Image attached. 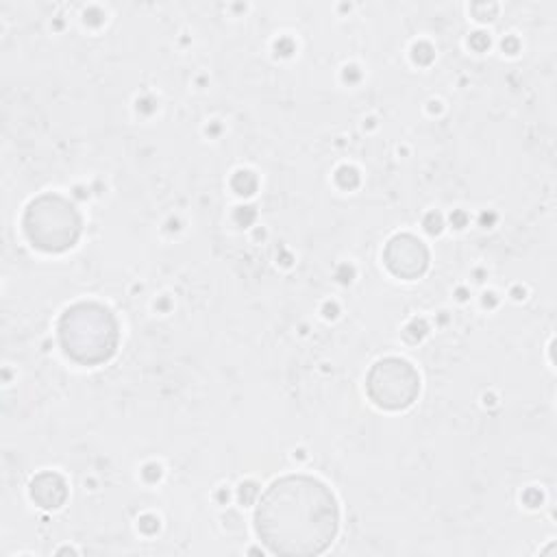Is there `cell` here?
<instances>
[{"label":"cell","mask_w":557,"mask_h":557,"mask_svg":"<svg viewBox=\"0 0 557 557\" xmlns=\"http://www.w3.org/2000/svg\"><path fill=\"white\" fill-rule=\"evenodd\" d=\"M24 231L33 246L46 252H63L72 248L81 235V215L65 198L44 194L28 205Z\"/></svg>","instance_id":"3"},{"label":"cell","mask_w":557,"mask_h":557,"mask_svg":"<svg viewBox=\"0 0 557 557\" xmlns=\"http://www.w3.org/2000/svg\"><path fill=\"white\" fill-rule=\"evenodd\" d=\"M370 398L383 409H405L409 407L418 392L420 379L413 366L403 359L389 357L372 366L366 381Z\"/></svg>","instance_id":"4"},{"label":"cell","mask_w":557,"mask_h":557,"mask_svg":"<svg viewBox=\"0 0 557 557\" xmlns=\"http://www.w3.org/2000/svg\"><path fill=\"white\" fill-rule=\"evenodd\" d=\"M383 261L392 274L400 278H418L429 263L424 244L413 235H396L387 242Z\"/></svg>","instance_id":"5"},{"label":"cell","mask_w":557,"mask_h":557,"mask_svg":"<svg viewBox=\"0 0 557 557\" xmlns=\"http://www.w3.org/2000/svg\"><path fill=\"white\" fill-rule=\"evenodd\" d=\"M339 511L331 490L311 476L276 479L255 511L261 542L278 555H318L335 540Z\"/></svg>","instance_id":"1"},{"label":"cell","mask_w":557,"mask_h":557,"mask_svg":"<svg viewBox=\"0 0 557 557\" xmlns=\"http://www.w3.org/2000/svg\"><path fill=\"white\" fill-rule=\"evenodd\" d=\"M59 337L67 357L83 366L107 361L117 346V322L98 302H78L59 320Z\"/></svg>","instance_id":"2"},{"label":"cell","mask_w":557,"mask_h":557,"mask_svg":"<svg viewBox=\"0 0 557 557\" xmlns=\"http://www.w3.org/2000/svg\"><path fill=\"white\" fill-rule=\"evenodd\" d=\"M30 496L37 505L54 509L65 500L67 487H65V481L59 474L41 472L30 481Z\"/></svg>","instance_id":"6"}]
</instances>
